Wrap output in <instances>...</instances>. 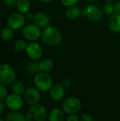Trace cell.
Listing matches in <instances>:
<instances>
[{
    "label": "cell",
    "instance_id": "5bb4252c",
    "mask_svg": "<svg viewBox=\"0 0 120 121\" xmlns=\"http://www.w3.org/2000/svg\"><path fill=\"white\" fill-rule=\"evenodd\" d=\"M108 27L114 33H120V14L114 13L109 18Z\"/></svg>",
    "mask_w": 120,
    "mask_h": 121
},
{
    "label": "cell",
    "instance_id": "f546056e",
    "mask_svg": "<svg viewBox=\"0 0 120 121\" xmlns=\"http://www.w3.org/2000/svg\"><path fill=\"white\" fill-rule=\"evenodd\" d=\"M71 81L69 80V79H64L63 81H62V84L63 85V86L65 88V89H66V88H69L70 86H71Z\"/></svg>",
    "mask_w": 120,
    "mask_h": 121
},
{
    "label": "cell",
    "instance_id": "484cf974",
    "mask_svg": "<svg viewBox=\"0 0 120 121\" xmlns=\"http://www.w3.org/2000/svg\"><path fill=\"white\" fill-rule=\"evenodd\" d=\"M79 1V0H61L62 4L67 8L72 6H75Z\"/></svg>",
    "mask_w": 120,
    "mask_h": 121
},
{
    "label": "cell",
    "instance_id": "30bf717a",
    "mask_svg": "<svg viewBox=\"0 0 120 121\" xmlns=\"http://www.w3.org/2000/svg\"><path fill=\"white\" fill-rule=\"evenodd\" d=\"M25 52L27 55L30 59L34 60H39L42 57L43 53L42 48L41 47V45L35 42L29 43L27 45Z\"/></svg>",
    "mask_w": 120,
    "mask_h": 121
},
{
    "label": "cell",
    "instance_id": "7402d4cb",
    "mask_svg": "<svg viewBox=\"0 0 120 121\" xmlns=\"http://www.w3.org/2000/svg\"><path fill=\"white\" fill-rule=\"evenodd\" d=\"M13 29L11 28L10 27L4 28L1 32V38L6 41L11 40L13 38Z\"/></svg>",
    "mask_w": 120,
    "mask_h": 121
},
{
    "label": "cell",
    "instance_id": "d6986e66",
    "mask_svg": "<svg viewBox=\"0 0 120 121\" xmlns=\"http://www.w3.org/2000/svg\"><path fill=\"white\" fill-rule=\"evenodd\" d=\"M16 7L21 13H27L30 11V3L28 0H18Z\"/></svg>",
    "mask_w": 120,
    "mask_h": 121
},
{
    "label": "cell",
    "instance_id": "7a4b0ae2",
    "mask_svg": "<svg viewBox=\"0 0 120 121\" xmlns=\"http://www.w3.org/2000/svg\"><path fill=\"white\" fill-rule=\"evenodd\" d=\"M25 118L27 121H45L47 118L46 108L40 104L33 105L28 110Z\"/></svg>",
    "mask_w": 120,
    "mask_h": 121
},
{
    "label": "cell",
    "instance_id": "4316f807",
    "mask_svg": "<svg viewBox=\"0 0 120 121\" xmlns=\"http://www.w3.org/2000/svg\"><path fill=\"white\" fill-rule=\"evenodd\" d=\"M80 121H94V119L91 115L85 113L81 116Z\"/></svg>",
    "mask_w": 120,
    "mask_h": 121
},
{
    "label": "cell",
    "instance_id": "d590c367",
    "mask_svg": "<svg viewBox=\"0 0 120 121\" xmlns=\"http://www.w3.org/2000/svg\"><path fill=\"white\" fill-rule=\"evenodd\" d=\"M0 121H4L3 118H0Z\"/></svg>",
    "mask_w": 120,
    "mask_h": 121
},
{
    "label": "cell",
    "instance_id": "9a60e30c",
    "mask_svg": "<svg viewBox=\"0 0 120 121\" xmlns=\"http://www.w3.org/2000/svg\"><path fill=\"white\" fill-rule=\"evenodd\" d=\"M47 118L49 121H64V112L62 109L54 108L50 111Z\"/></svg>",
    "mask_w": 120,
    "mask_h": 121
},
{
    "label": "cell",
    "instance_id": "5b68a950",
    "mask_svg": "<svg viewBox=\"0 0 120 121\" xmlns=\"http://www.w3.org/2000/svg\"><path fill=\"white\" fill-rule=\"evenodd\" d=\"M81 102L79 98L70 96L64 101L62 104V110L68 115L76 114L81 110Z\"/></svg>",
    "mask_w": 120,
    "mask_h": 121
},
{
    "label": "cell",
    "instance_id": "9c48e42d",
    "mask_svg": "<svg viewBox=\"0 0 120 121\" xmlns=\"http://www.w3.org/2000/svg\"><path fill=\"white\" fill-rule=\"evenodd\" d=\"M5 101L6 106L11 111H18L23 106V101L21 96L15 94L8 95Z\"/></svg>",
    "mask_w": 120,
    "mask_h": 121
},
{
    "label": "cell",
    "instance_id": "836d02e7",
    "mask_svg": "<svg viewBox=\"0 0 120 121\" xmlns=\"http://www.w3.org/2000/svg\"><path fill=\"white\" fill-rule=\"evenodd\" d=\"M39 1L42 3H49V2H51L52 0H39Z\"/></svg>",
    "mask_w": 120,
    "mask_h": 121
},
{
    "label": "cell",
    "instance_id": "ffe728a7",
    "mask_svg": "<svg viewBox=\"0 0 120 121\" xmlns=\"http://www.w3.org/2000/svg\"><path fill=\"white\" fill-rule=\"evenodd\" d=\"M40 66L42 72L49 73L54 68V62L50 59H45L40 62Z\"/></svg>",
    "mask_w": 120,
    "mask_h": 121
},
{
    "label": "cell",
    "instance_id": "8d00e7d4",
    "mask_svg": "<svg viewBox=\"0 0 120 121\" xmlns=\"http://www.w3.org/2000/svg\"><path fill=\"white\" fill-rule=\"evenodd\" d=\"M105 1H113V0H105Z\"/></svg>",
    "mask_w": 120,
    "mask_h": 121
},
{
    "label": "cell",
    "instance_id": "e575fe53",
    "mask_svg": "<svg viewBox=\"0 0 120 121\" xmlns=\"http://www.w3.org/2000/svg\"><path fill=\"white\" fill-rule=\"evenodd\" d=\"M87 1H95L96 0H87Z\"/></svg>",
    "mask_w": 120,
    "mask_h": 121
},
{
    "label": "cell",
    "instance_id": "277c9868",
    "mask_svg": "<svg viewBox=\"0 0 120 121\" xmlns=\"http://www.w3.org/2000/svg\"><path fill=\"white\" fill-rule=\"evenodd\" d=\"M16 79V73L13 68L8 64L0 65V84L9 85L13 84Z\"/></svg>",
    "mask_w": 120,
    "mask_h": 121
},
{
    "label": "cell",
    "instance_id": "603a6c76",
    "mask_svg": "<svg viewBox=\"0 0 120 121\" xmlns=\"http://www.w3.org/2000/svg\"><path fill=\"white\" fill-rule=\"evenodd\" d=\"M103 12L107 15H112L115 11V4L110 1H108L103 6Z\"/></svg>",
    "mask_w": 120,
    "mask_h": 121
},
{
    "label": "cell",
    "instance_id": "83f0119b",
    "mask_svg": "<svg viewBox=\"0 0 120 121\" xmlns=\"http://www.w3.org/2000/svg\"><path fill=\"white\" fill-rule=\"evenodd\" d=\"M66 121H80V118L76 114L69 115Z\"/></svg>",
    "mask_w": 120,
    "mask_h": 121
},
{
    "label": "cell",
    "instance_id": "6da1fadb",
    "mask_svg": "<svg viewBox=\"0 0 120 121\" xmlns=\"http://www.w3.org/2000/svg\"><path fill=\"white\" fill-rule=\"evenodd\" d=\"M41 38L45 44L54 47L61 43L62 36L60 31L55 26L50 25L42 31Z\"/></svg>",
    "mask_w": 120,
    "mask_h": 121
},
{
    "label": "cell",
    "instance_id": "52a82bcc",
    "mask_svg": "<svg viewBox=\"0 0 120 121\" xmlns=\"http://www.w3.org/2000/svg\"><path fill=\"white\" fill-rule=\"evenodd\" d=\"M84 15L91 21H98L101 19L103 16V11L102 9L94 4L88 5L83 11Z\"/></svg>",
    "mask_w": 120,
    "mask_h": 121
},
{
    "label": "cell",
    "instance_id": "ac0fdd59",
    "mask_svg": "<svg viewBox=\"0 0 120 121\" xmlns=\"http://www.w3.org/2000/svg\"><path fill=\"white\" fill-rule=\"evenodd\" d=\"M25 84H23V82L21 81H16L13 83L12 86V91L13 94L22 96L24 95L25 91Z\"/></svg>",
    "mask_w": 120,
    "mask_h": 121
},
{
    "label": "cell",
    "instance_id": "4fadbf2b",
    "mask_svg": "<svg viewBox=\"0 0 120 121\" xmlns=\"http://www.w3.org/2000/svg\"><path fill=\"white\" fill-rule=\"evenodd\" d=\"M34 23L37 26H38L40 28H46L48 26H50V20L48 17V16L44 13H38L35 15L34 18Z\"/></svg>",
    "mask_w": 120,
    "mask_h": 121
},
{
    "label": "cell",
    "instance_id": "d4e9b609",
    "mask_svg": "<svg viewBox=\"0 0 120 121\" xmlns=\"http://www.w3.org/2000/svg\"><path fill=\"white\" fill-rule=\"evenodd\" d=\"M8 96V91L5 85L0 84V101H2Z\"/></svg>",
    "mask_w": 120,
    "mask_h": 121
},
{
    "label": "cell",
    "instance_id": "e0dca14e",
    "mask_svg": "<svg viewBox=\"0 0 120 121\" xmlns=\"http://www.w3.org/2000/svg\"><path fill=\"white\" fill-rule=\"evenodd\" d=\"M26 72L31 75H37L41 72L40 63L36 62H30L27 64L25 67Z\"/></svg>",
    "mask_w": 120,
    "mask_h": 121
},
{
    "label": "cell",
    "instance_id": "8992f818",
    "mask_svg": "<svg viewBox=\"0 0 120 121\" xmlns=\"http://www.w3.org/2000/svg\"><path fill=\"white\" fill-rule=\"evenodd\" d=\"M23 35L30 41H35L41 37L40 28L35 24H29L25 26L22 30Z\"/></svg>",
    "mask_w": 120,
    "mask_h": 121
},
{
    "label": "cell",
    "instance_id": "d6a6232c",
    "mask_svg": "<svg viewBox=\"0 0 120 121\" xmlns=\"http://www.w3.org/2000/svg\"><path fill=\"white\" fill-rule=\"evenodd\" d=\"M25 14H26V18H27L28 19H33V18H34V16H33V14L32 13H30V11L28 12V13H25Z\"/></svg>",
    "mask_w": 120,
    "mask_h": 121
},
{
    "label": "cell",
    "instance_id": "f1b7e54d",
    "mask_svg": "<svg viewBox=\"0 0 120 121\" xmlns=\"http://www.w3.org/2000/svg\"><path fill=\"white\" fill-rule=\"evenodd\" d=\"M4 1L7 6L12 7L17 3L18 0H4Z\"/></svg>",
    "mask_w": 120,
    "mask_h": 121
},
{
    "label": "cell",
    "instance_id": "7c38bea8",
    "mask_svg": "<svg viewBox=\"0 0 120 121\" xmlns=\"http://www.w3.org/2000/svg\"><path fill=\"white\" fill-rule=\"evenodd\" d=\"M65 95V88L62 84H57L52 86L50 90V98L55 101H61Z\"/></svg>",
    "mask_w": 120,
    "mask_h": 121
},
{
    "label": "cell",
    "instance_id": "2e32d148",
    "mask_svg": "<svg viewBox=\"0 0 120 121\" xmlns=\"http://www.w3.org/2000/svg\"><path fill=\"white\" fill-rule=\"evenodd\" d=\"M81 13V9L76 6H72L68 7L66 11V16L70 20L77 19Z\"/></svg>",
    "mask_w": 120,
    "mask_h": 121
},
{
    "label": "cell",
    "instance_id": "ba28073f",
    "mask_svg": "<svg viewBox=\"0 0 120 121\" xmlns=\"http://www.w3.org/2000/svg\"><path fill=\"white\" fill-rule=\"evenodd\" d=\"M24 99L26 103L29 105L33 106L39 104L41 99L40 93L36 87H29L25 91Z\"/></svg>",
    "mask_w": 120,
    "mask_h": 121
},
{
    "label": "cell",
    "instance_id": "cb8c5ba5",
    "mask_svg": "<svg viewBox=\"0 0 120 121\" xmlns=\"http://www.w3.org/2000/svg\"><path fill=\"white\" fill-rule=\"evenodd\" d=\"M27 44L23 40H17L14 43V48L16 50L18 51H23L26 49L27 48Z\"/></svg>",
    "mask_w": 120,
    "mask_h": 121
},
{
    "label": "cell",
    "instance_id": "8fae6325",
    "mask_svg": "<svg viewBox=\"0 0 120 121\" xmlns=\"http://www.w3.org/2000/svg\"><path fill=\"white\" fill-rule=\"evenodd\" d=\"M7 23L11 28L18 30L25 24V17L21 13H14L8 17Z\"/></svg>",
    "mask_w": 120,
    "mask_h": 121
},
{
    "label": "cell",
    "instance_id": "3957f363",
    "mask_svg": "<svg viewBox=\"0 0 120 121\" xmlns=\"http://www.w3.org/2000/svg\"><path fill=\"white\" fill-rule=\"evenodd\" d=\"M35 87L41 91H50L53 86V81L50 74L45 72H40L35 75L34 79Z\"/></svg>",
    "mask_w": 120,
    "mask_h": 121
},
{
    "label": "cell",
    "instance_id": "4dcf8cb0",
    "mask_svg": "<svg viewBox=\"0 0 120 121\" xmlns=\"http://www.w3.org/2000/svg\"><path fill=\"white\" fill-rule=\"evenodd\" d=\"M115 13L120 14V0L117 1L115 4Z\"/></svg>",
    "mask_w": 120,
    "mask_h": 121
},
{
    "label": "cell",
    "instance_id": "1f68e13d",
    "mask_svg": "<svg viewBox=\"0 0 120 121\" xmlns=\"http://www.w3.org/2000/svg\"><path fill=\"white\" fill-rule=\"evenodd\" d=\"M5 110V104L2 102L0 101V115H1Z\"/></svg>",
    "mask_w": 120,
    "mask_h": 121
},
{
    "label": "cell",
    "instance_id": "44dd1931",
    "mask_svg": "<svg viewBox=\"0 0 120 121\" xmlns=\"http://www.w3.org/2000/svg\"><path fill=\"white\" fill-rule=\"evenodd\" d=\"M6 121H27L25 116L18 111H13L9 113L6 118Z\"/></svg>",
    "mask_w": 120,
    "mask_h": 121
}]
</instances>
